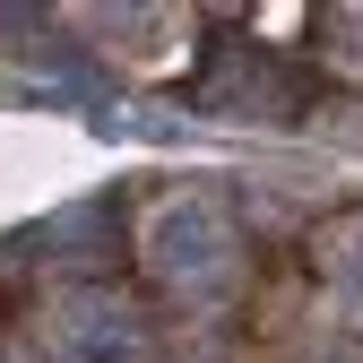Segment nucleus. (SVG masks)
Wrapping results in <instances>:
<instances>
[{
  "instance_id": "nucleus-1",
  "label": "nucleus",
  "mask_w": 363,
  "mask_h": 363,
  "mask_svg": "<svg viewBox=\"0 0 363 363\" xmlns=\"http://www.w3.org/2000/svg\"><path fill=\"white\" fill-rule=\"evenodd\" d=\"M156 259L173 286H216L225 268H234V225H225L208 199L199 208H164L156 216Z\"/></svg>"
}]
</instances>
